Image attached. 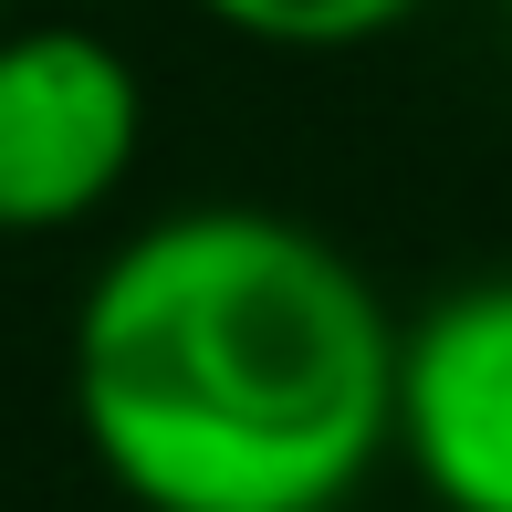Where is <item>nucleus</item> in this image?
Returning <instances> with one entry per match:
<instances>
[{
	"mask_svg": "<svg viewBox=\"0 0 512 512\" xmlns=\"http://www.w3.org/2000/svg\"><path fill=\"white\" fill-rule=\"evenodd\" d=\"M74 429L147 512H335L398 450V314L283 209H168L74 304Z\"/></svg>",
	"mask_w": 512,
	"mask_h": 512,
	"instance_id": "f257e3e1",
	"label": "nucleus"
},
{
	"mask_svg": "<svg viewBox=\"0 0 512 512\" xmlns=\"http://www.w3.org/2000/svg\"><path fill=\"white\" fill-rule=\"evenodd\" d=\"M147 74L95 21H11L0 32V241L74 230L136 178Z\"/></svg>",
	"mask_w": 512,
	"mask_h": 512,
	"instance_id": "f03ea898",
	"label": "nucleus"
},
{
	"mask_svg": "<svg viewBox=\"0 0 512 512\" xmlns=\"http://www.w3.org/2000/svg\"><path fill=\"white\" fill-rule=\"evenodd\" d=\"M398 460L439 512H512V272L398 324Z\"/></svg>",
	"mask_w": 512,
	"mask_h": 512,
	"instance_id": "7ed1b4c3",
	"label": "nucleus"
},
{
	"mask_svg": "<svg viewBox=\"0 0 512 512\" xmlns=\"http://www.w3.org/2000/svg\"><path fill=\"white\" fill-rule=\"evenodd\" d=\"M199 11L262 53H366V42L408 32L429 0H199Z\"/></svg>",
	"mask_w": 512,
	"mask_h": 512,
	"instance_id": "20e7f679",
	"label": "nucleus"
},
{
	"mask_svg": "<svg viewBox=\"0 0 512 512\" xmlns=\"http://www.w3.org/2000/svg\"><path fill=\"white\" fill-rule=\"evenodd\" d=\"M0 32H11V0H0Z\"/></svg>",
	"mask_w": 512,
	"mask_h": 512,
	"instance_id": "39448f33",
	"label": "nucleus"
},
{
	"mask_svg": "<svg viewBox=\"0 0 512 512\" xmlns=\"http://www.w3.org/2000/svg\"><path fill=\"white\" fill-rule=\"evenodd\" d=\"M502 21H512V0H502Z\"/></svg>",
	"mask_w": 512,
	"mask_h": 512,
	"instance_id": "423d86ee",
	"label": "nucleus"
}]
</instances>
